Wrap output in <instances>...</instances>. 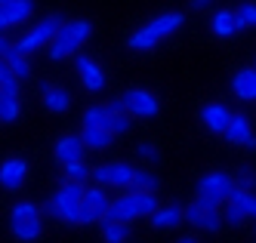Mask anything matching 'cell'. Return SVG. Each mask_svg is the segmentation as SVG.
Returning <instances> with one entry per match:
<instances>
[{
  "label": "cell",
  "mask_w": 256,
  "mask_h": 243,
  "mask_svg": "<svg viewBox=\"0 0 256 243\" xmlns=\"http://www.w3.org/2000/svg\"><path fill=\"white\" fill-rule=\"evenodd\" d=\"M234 22H238V31L256 28V3H253V0H247V3H241L234 9Z\"/></svg>",
  "instance_id": "30"
},
{
  "label": "cell",
  "mask_w": 256,
  "mask_h": 243,
  "mask_svg": "<svg viewBox=\"0 0 256 243\" xmlns=\"http://www.w3.org/2000/svg\"><path fill=\"white\" fill-rule=\"evenodd\" d=\"M59 25H62V15H46V18H40L34 28H28L19 40H16V49L19 52H25V55H31V52H38L40 46H46L50 40H52V34L59 31Z\"/></svg>",
  "instance_id": "6"
},
{
  "label": "cell",
  "mask_w": 256,
  "mask_h": 243,
  "mask_svg": "<svg viewBox=\"0 0 256 243\" xmlns=\"http://www.w3.org/2000/svg\"><path fill=\"white\" fill-rule=\"evenodd\" d=\"M234 188V179L228 173H207V176H200L198 185H194V200L200 203H207V207H222V203L228 200Z\"/></svg>",
  "instance_id": "5"
},
{
  "label": "cell",
  "mask_w": 256,
  "mask_h": 243,
  "mask_svg": "<svg viewBox=\"0 0 256 243\" xmlns=\"http://www.w3.org/2000/svg\"><path fill=\"white\" fill-rule=\"evenodd\" d=\"M160 207L154 191H136V188H126V194H120L118 200L108 203V213L105 219H118V222H136V219H145L152 216L154 210Z\"/></svg>",
  "instance_id": "2"
},
{
  "label": "cell",
  "mask_w": 256,
  "mask_h": 243,
  "mask_svg": "<svg viewBox=\"0 0 256 243\" xmlns=\"http://www.w3.org/2000/svg\"><path fill=\"white\" fill-rule=\"evenodd\" d=\"M232 179H234V188H253V185H256V176H253L250 166H241Z\"/></svg>",
  "instance_id": "33"
},
{
  "label": "cell",
  "mask_w": 256,
  "mask_h": 243,
  "mask_svg": "<svg viewBox=\"0 0 256 243\" xmlns=\"http://www.w3.org/2000/svg\"><path fill=\"white\" fill-rule=\"evenodd\" d=\"M148 219H152V225H154L158 231H164V228H176L179 222H182V210L176 207V203H167V207H158Z\"/></svg>",
  "instance_id": "23"
},
{
  "label": "cell",
  "mask_w": 256,
  "mask_h": 243,
  "mask_svg": "<svg viewBox=\"0 0 256 243\" xmlns=\"http://www.w3.org/2000/svg\"><path fill=\"white\" fill-rule=\"evenodd\" d=\"M0 3H6V0H0Z\"/></svg>",
  "instance_id": "40"
},
{
  "label": "cell",
  "mask_w": 256,
  "mask_h": 243,
  "mask_svg": "<svg viewBox=\"0 0 256 243\" xmlns=\"http://www.w3.org/2000/svg\"><path fill=\"white\" fill-rule=\"evenodd\" d=\"M19 80H6V83H0V120L4 123H12V120H19Z\"/></svg>",
  "instance_id": "14"
},
{
  "label": "cell",
  "mask_w": 256,
  "mask_h": 243,
  "mask_svg": "<svg viewBox=\"0 0 256 243\" xmlns=\"http://www.w3.org/2000/svg\"><path fill=\"white\" fill-rule=\"evenodd\" d=\"M222 139L234 148H247V151H256V133H253V123L247 114H232L228 126H226V133Z\"/></svg>",
  "instance_id": "10"
},
{
  "label": "cell",
  "mask_w": 256,
  "mask_h": 243,
  "mask_svg": "<svg viewBox=\"0 0 256 243\" xmlns=\"http://www.w3.org/2000/svg\"><path fill=\"white\" fill-rule=\"evenodd\" d=\"M90 34H93V25H90L86 18H71V22H62L59 31L52 34V40L46 43L50 46V59L52 62H62L65 55L80 52V46L90 40Z\"/></svg>",
  "instance_id": "3"
},
{
  "label": "cell",
  "mask_w": 256,
  "mask_h": 243,
  "mask_svg": "<svg viewBox=\"0 0 256 243\" xmlns=\"http://www.w3.org/2000/svg\"><path fill=\"white\" fill-rule=\"evenodd\" d=\"M62 179L65 182H86L90 179V166L84 160H68V163H62Z\"/></svg>",
  "instance_id": "29"
},
{
  "label": "cell",
  "mask_w": 256,
  "mask_h": 243,
  "mask_svg": "<svg viewBox=\"0 0 256 243\" xmlns=\"http://www.w3.org/2000/svg\"><path fill=\"white\" fill-rule=\"evenodd\" d=\"M130 188H136V191H154V188H158V176L148 173V170H136Z\"/></svg>",
  "instance_id": "31"
},
{
  "label": "cell",
  "mask_w": 256,
  "mask_h": 243,
  "mask_svg": "<svg viewBox=\"0 0 256 243\" xmlns=\"http://www.w3.org/2000/svg\"><path fill=\"white\" fill-rule=\"evenodd\" d=\"M232 92L238 102H256V68H241L232 77Z\"/></svg>",
  "instance_id": "18"
},
{
  "label": "cell",
  "mask_w": 256,
  "mask_h": 243,
  "mask_svg": "<svg viewBox=\"0 0 256 243\" xmlns=\"http://www.w3.org/2000/svg\"><path fill=\"white\" fill-rule=\"evenodd\" d=\"M105 111H108V133H114V136H120V133H126L130 129V114L124 111V105H120V99H114V102H108L105 105Z\"/></svg>",
  "instance_id": "21"
},
{
  "label": "cell",
  "mask_w": 256,
  "mask_h": 243,
  "mask_svg": "<svg viewBox=\"0 0 256 243\" xmlns=\"http://www.w3.org/2000/svg\"><path fill=\"white\" fill-rule=\"evenodd\" d=\"M10 231H12L16 240L34 243V240L44 237V219L40 216H34V219H10Z\"/></svg>",
  "instance_id": "19"
},
{
  "label": "cell",
  "mask_w": 256,
  "mask_h": 243,
  "mask_svg": "<svg viewBox=\"0 0 256 243\" xmlns=\"http://www.w3.org/2000/svg\"><path fill=\"white\" fill-rule=\"evenodd\" d=\"M102 237H105V243H126V237H130V222L102 219Z\"/></svg>",
  "instance_id": "25"
},
{
  "label": "cell",
  "mask_w": 256,
  "mask_h": 243,
  "mask_svg": "<svg viewBox=\"0 0 256 243\" xmlns=\"http://www.w3.org/2000/svg\"><path fill=\"white\" fill-rule=\"evenodd\" d=\"M136 154H139L142 160H152V163L160 157V154H158V148H154L152 142H139V145H136Z\"/></svg>",
  "instance_id": "35"
},
{
  "label": "cell",
  "mask_w": 256,
  "mask_h": 243,
  "mask_svg": "<svg viewBox=\"0 0 256 243\" xmlns=\"http://www.w3.org/2000/svg\"><path fill=\"white\" fill-rule=\"evenodd\" d=\"M213 3H216V0H188V6H192V9H210Z\"/></svg>",
  "instance_id": "36"
},
{
  "label": "cell",
  "mask_w": 256,
  "mask_h": 243,
  "mask_svg": "<svg viewBox=\"0 0 256 243\" xmlns=\"http://www.w3.org/2000/svg\"><path fill=\"white\" fill-rule=\"evenodd\" d=\"M213 34L216 37H234L238 34L234 9H219V12H213Z\"/></svg>",
  "instance_id": "27"
},
{
  "label": "cell",
  "mask_w": 256,
  "mask_h": 243,
  "mask_svg": "<svg viewBox=\"0 0 256 243\" xmlns=\"http://www.w3.org/2000/svg\"><path fill=\"white\" fill-rule=\"evenodd\" d=\"M56 207V219L68 225H80V200H84V182H62L59 191L50 197Z\"/></svg>",
  "instance_id": "4"
},
{
  "label": "cell",
  "mask_w": 256,
  "mask_h": 243,
  "mask_svg": "<svg viewBox=\"0 0 256 243\" xmlns=\"http://www.w3.org/2000/svg\"><path fill=\"white\" fill-rule=\"evenodd\" d=\"M4 31H6V28H4V22H0V34H4Z\"/></svg>",
  "instance_id": "39"
},
{
  "label": "cell",
  "mask_w": 256,
  "mask_h": 243,
  "mask_svg": "<svg viewBox=\"0 0 256 243\" xmlns=\"http://www.w3.org/2000/svg\"><path fill=\"white\" fill-rule=\"evenodd\" d=\"M228 120H232V111L226 105H219V102H210V105L200 108V123H204L213 136H222Z\"/></svg>",
  "instance_id": "16"
},
{
  "label": "cell",
  "mask_w": 256,
  "mask_h": 243,
  "mask_svg": "<svg viewBox=\"0 0 256 243\" xmlns=\"http://www.w3.org/2000/svg\"><path fill=\"white\" fill-rule=\"evenodd\" d=\"M108 200L105 188L96 185V188H84V200H80V225H93V222H102L108 213Z\"/></svg>",
  "instance_id": "9"
},
{
  "label": "cell",
  "mask_w": 256,
  "mask_h": 243,
  "mask_svg": "<svg viewBox=\"0 0 256 243\" xmlns=\"http://www.w3.org/2000/svg\"><path fill=\"white\" fill-rule=\"evenodd\" d=\"M28 176V163L22 157H10L0 163V188L4 191H19Z\"/></svg>",
  "instance_id": "13"
},
{
  "label": "cell",
  "mask_w": 256,
  "mask_h": 243,
  "mask_svg": "<svg viewBox=\"0 0 256 243\" xmlns=\"http://www.w3.org/2000/svg\"><path fill=\"white\" fill-rule=\"evenodd\" d=\"M6 80H16V77H12V71L6 68V62L0 59V83H6Z\"/></svg>",
  "instance_id": "37"
},
{
  "label": "cell",
  "mask_w": 256,
  "mask_h": 243,
  "mask_svg": "<svg viewBox=\"0 0 256 243\" xmlns=\"http://www.w3.org/2000/svg\"><path fill=\"white\" fill-rule=\"evenodd\" d=\"M244 222H247L244 213L238 210V207H232V203H226V225H228V228H241Z\"/></svg>",
  "instance_id": "34"
},
{
  "label": "cell",
  "mask_w": 256,
  "mask_h": 243,
  "mask_svg": "<svg viewBox=\"0 0 256 243\" xmlns=\"http://www.w3.org/2000/svg\"><path fill=\"white\" fill-rule=\"evenodd\" d=\"M80 139H84V148H90V151H102V148H108L114 142V136L108 129H93V126L80 129Z\"/></svg>",
  "instance_id": "26"
},
{
  "label": "cell",
  "mask_w": 256,
  "mask_h": 243,
  "mask_svg": "<svg viewBox=\"0 0 256 243\" xmlns=\"http://www.w3.org/2000/svg\"><path fill=\"white\" fill-rule=\"evenodd\" d=\"M226 203L238 207L244 213V219H256V194H253V188H232Z\"/></svg>",
  "instance_id": "22"
},
{
  "label": "cell",
  "mask_w": 256,
  "mask_h": 243,
  "mask_svg": "<svg viewBox=\"0 0 256 243\" xmlns=\"http://www.w3.org/2000/svg\"><path fill=\"white\" fill-rule=\"evenodd\" d=\"M86 126H93V129H108V111H105V105H90V108L84 111L80 129H86ZM112 136H114V133H112Z\"/></svg>",
  "instance_id": "28"
},
{
  "label": "cell",
  "mask_w": 256,
  "mask_h": 243,
  "mask_svg": "<svg viewBox=\"0 0 256 243\" xmlns=\"http://www.w3.org/2000/svg\"><path fill=\"white\" fill-rule=\"evenodd\" d=\"M182 25H186V12H160L158 18L145 22L139 31H133V34H130V40H126V46L136 49V52L154 49L160 40H167V37L176 34Z\"/></svg>",
  "instance_id": "1"
},
{
  "label": "cell",
  "mask_w": 256,
  "mask_h": 243,
  "mask_svg": "<svg viewBox=\"0 0 256 243\" xmlns=\"http://www.w3.org/2000/svg\"><path fill=\"white\" fill-rule=\"evenodd\" d=\"M84 139L78 133H65L56 139V145H52V154H56L59 163H68V160H84Z\"/></svg>",
  "instance_id": "17"
},
{
  "label": "cell",
  "mask_w": 256,
  "mask_h": 243,
  "mask_svg": "<svg viewBox=\"0 0 256 243\" xmlns=\"http://www.w3.org/2000/svg\"><path fill=\"white\" fill-rule=\"evenodd\" d=\"M31 12H34V0H6V3H0V22H4V28H16L28 22Z\"/></svg>",
  "instance_id": "15"
},
{
  "label": "cell",
  "mask_w": 256,
  "mask_h": 243,
  "mask_svg": "<svg viewBox=\"0 0 256 243\" xmlns=\"http://www.w3.org/2000/svg\"><path fill=\"white\" fill-rule=\"evenodd\" d=\"M133 173H136V166H130V163H102L96 170H90V179L96 185H102V188H124L126 191L133 185Z\"/></svg>",
  "instance_id": "7"
},
{
  "label": "cell",
  "mask_w": 256,
  "mask_h": 243,
  "mask_svg": "<svg viewBox=\"0 0 256 243\" xmlns=\"http://www.w3.org/2000/svg\"><path fill=\"white\" fill-rule=\"evenodd\" d=\"M34 216H40V207L31 203V200H19V203H12V210H10V219H34Z\"/></svg>",
  "instance_id": "32"
},
{
  "label": "cell",
  "mask_w": 256,
  "mask_h": 243,
  "mask_svg": "<svg viewBox=\"0 0 256 243\" xmlns=\"http://www.w3.org/2000/svg\"><path fill=\"white\" fill-rule=\"evenodd\" d=\"M120 105H124V111L130 117H139V120H148V117H154L160 111L158 96L148 92V89H126L120 96Z\"/></svg>",
  "instance_id": "8"
},
{
  "label": "cell",
  "mask_w": 256,
  "mask_h": 243,
  "mask_svg": "<svg viewBox=\"0 0 256 243\" xmlns=\"http://www.w3.org/2000/svg\"><path fill=\"white\" fill-rule=\"evenodd\" d=\"M179 243H194V240H192V237H182V240H179Z\"/></svg>",
  "instance_id": "38"
},
{
  "label": "cell",
  "mask_w": 256,
  "mask_h": 243,
  "mask_svg": "<svg viewBox=\"0 0 256 243\" xmlns=\"http://www.w3.org/2000/svg\"><path fill=\"white\" fill-rule=\"evenodd\" d=\"M40 96H44V105H46L50 114H65V111L71 108V96H68V89H62V86L40 83Z\"/></svg>",
  "instance_id": "20"
},
{
  "label": "cell",
  "mask_w": 256,
  "mask_h": 243,
  "mask_svg": "<svg viewBox=\"0 0 256 243\" xmlns=\"http://www.w3.org/2000/svg\"><path fill=\"white\" fill-rule=\"evenodd\" d=\"M74 71H78V77L84 80V86L90 92H102L105 89V74H102V68L90 59V55L74 52Z\"/></svg>",
  "instance_id": "12"
},
{
  "label": "cell",
  "mask_w": 256,
  "mask_h": 243,
  "mask_svg": "<svg viewBox=\"0 0 256 243\" xmlns=\"http://www.w3.org/2000/svg\"><path fill=\"white\" fill-rule=\"evenodd\" d=\"M182 219L192 222L194 228H204V231H219L222 228V213H219V207H207V203H188L186 210H182Z\"/></svg>",
  "instance_id": "11"
},
{
  "label": "cell",
  "mask_w": 256,
  "mask_h": 243,
  "mask_svg": "<svg viewBox=\"0 0 256 243\" xmlns=\"http://www.w3.org/2000/svg\"><path fill=\"white\" fill-rule=\"evenodd\" d=\"M4 62H6V68L12 71V77H16V80H25L28 74H31V59H28L25 52L16 49V43H12V46H10V52L4 55Z\"/></svg>",
  "instance_id": "24"
}]
</instances>
